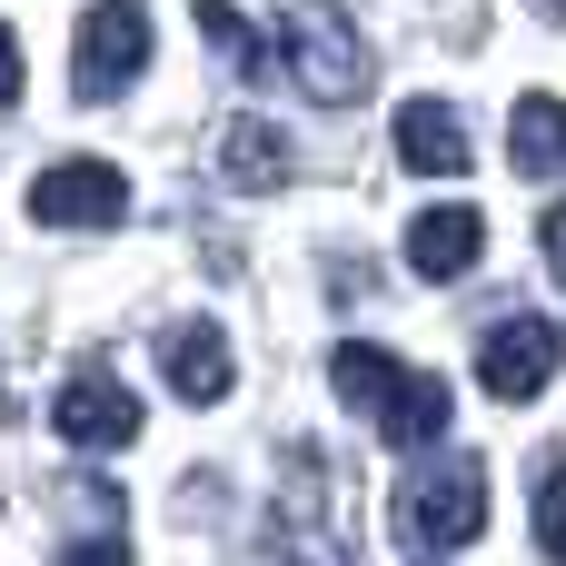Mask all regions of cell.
Listing matches in <instances>:
<instances>
[{
  "label": "cell",
  "instance_id": "1",
  "mask_svg": "<svg viewBox=\"0 0 566 566\" xmlns=\"http://www.w3.org/2000/svg\"><path fill=\"white\" fill-rule=\"evenodd\" d=\"M328 378H338V398H348L388 448H438L448 418H458V398H448L438 368H408V358H388V348H368V338H348V348L328 358Z\"/></svg>",
  "mask_w": 566,
  "mask_h": 566
},
{
  "label": "cell",
  "instance_id": "2",
  "mask_svg": "<svg viewBox=\"0 0 566 566\" xmlns=\"http://www.w3.org/2000/svg\"><path fill=\"white\" fill-rule=\"evenodd\" d=\"M269 547H279V566H358L348 468H338L328 448H289L279 497H269Z\"/></svg>",
  "mask_w": 566,
  "mask_h": 566
},
{
  "label": "cell",
  "instance_id": "3",
  "mask_svg": "<svg viewBox=\"0 0 566 566\" xmlns=\"http://www.w3.org/2000/svg\"><path fill=\"white\" fill-rule=\"evenodd\" d=\"M398 537L418 547V557H448V547H468L478 527H488V468L478 458H428V468H408V488H398Z\"/></svg>",
  "mask_w": 566,
  "mask_h": 566
},
{
  "label": "cell",
  "instance_id": "4",
  "mask_svg": "<svg viewBox=\"0 0 566 566\" xmlns=\"http://www.w3.org/2000/svg\"><path fill=\"white\" fill-rule=\"evenodd\" d=\"M289 80H298L318 109H358V99H368V40L338 20V0L289 10Z\"/></svg>",
  "mask_w": 566,
  "mask_h": 566
},
{
  "label": "cell",
  "instance_id": "5",
  "mask_svg": "<svg viewBox=\"0 0 566 566\" xmlns=\"http://www.w3.org/2000/svg\"><path fill=\"white\" fill-rule=\"evenodd\" d=\"M139 70H149V10H139V0H90L80 30H70V90L99 109V99H119Z\"/></svg>",
  "mask_w": 566,
  "mask_h": 566
},
{
  "label": "cell",
  "instance_id": "6",
  "mask_svg": "<svg viewBox=\"0 0 566 566\" xmlns=\"http://www.w3.org/2000/svg\"><path fill=\"white\" fill-rule=\"evenodd\" d=\"M30 219L40 229H119L129 219V179L109 159H50L30 179Z\"/></svg>",
  "mask_w": 566,
  "mask_h": 566
},
{
  "label": "cell",
  "instance_id": "7",
  "mask_svg": "<svg viewBox=\"0 0 566 566\" xmlns=\"http://www.w3.org/2000/svg\"><path fill=\"white\" fill-rule=\"evenodd\" d=\"M557 368H566L557 318H497V328H488V348H478V388H488V398H507V408H517V398H537Z\"/></svg>",
  "mask_w": 566,
  "mask_h": 566
},
{
  "label": "cell",
  "instance_id": "8",
  "mask_svg": "<svg viewBox=\"0 0 566 566\" xmlns=\"http://www.w3.org/2000/svg\"><path fill=\"white\" fill-rule=\"evenodd\" d=\"M50 428H60L70 448H90V458H119V448L139 438V398H129L109 368H80V378L50 398Z\"/></svg>",
  "mask_w": 566,
  "mask_h": 566
},
{
  "label": "cell",
  "instance_id": "9",
  "mask_svg": "<svg viewBox=\"0 0 566 566\" xmlns=\"http://www.w3.org/2000/svg\"><path fill=\"white\" fill-rule=\"evenodd\" d=\"M478 249H488V219H478L468 199H448V209H418V219H408V269H418V279H438V289H448V279H468V269H478Z\"/></svg>",
  "mask_w": 566,
  "mask_h": 566
},
{
  "label": "cell",
  "instance_id": "10",
  "mask_svg": "<svg viewBox=\"0 0 566 566\" xmlns=\"http://www.w3.org/2000/svg\"><path fill=\"white\" fill-rule=\"evenodd\" d=\"M159 378H169L189 408H219L239 368H229V338H219L209 318H189V328H169V338H159Z\"/></svg>",
  "mask_w": 566,
  "mask_h": 566
},
{
  "label": "cell",
  "instance_id": "11",
  "mask_svg": "<svg viewBox=\"0 0 566 566\" xmlns=\"http://www.w3.org/2000/svg\"><path fill=\"white\" fill-rule=\"evenodd\" d=\"M507 169H517V179H557L566 169V99L557 90H527V99L507 109Z\"/></svg>",
  "mask_w": 566,
  "mask_h": 566
},
{
  "label": "cell",
  "instance_id": "12",
  "mask_svg": "<svg viewBox=\"0 0 566 566\" xmlns=\"http://www.w3.org/2000/svg\"><path fill=\"white\" fill-rule=\"evenodd\" d=\"M398 159H408L418 179H458V169H468L458 109H448V99H408V109H398Z\"/></svg>",
  "mask_w": 566,
  "mask_h": 566
},
{
  "label": "cell",
  "instance_id": "13",
  "mask_svg": "<svg viewBox=\"0 0 566 566\" xmlns=\"http://www.w3.org/2000/svg\"><path fill=\"white\" fill-rule=\"evenodd\" d=\"M219 169H229V189H279L298 159H289V139H279L269 119H229V139H219Z\"/></svg>",
  "mask_w": 566,
  "mask_h": 566
},
{
  "label": "cell",
  "instance_id": "14",
  "mask_svg": "<svg viewBox=\"0 0 566 566\" xmlns=\"http://www.w3.org/2000/svg\"><path fill=\"white\" fill-rule=\"evenodd\" d=\"M199 30H209V50H219L239 80H269V40H259V30H249L229 0H199Z\"/></svg>",
  "mask_w": 566,
  "mask_h": 566
},
{
  "label": "cell",
  "instance_id": "15",
  "mask_svg": "<svg viewBox=\"0 0 566 566\" xmlns=\"http://www.w3.org/2000/svg\"><path fill=\"white\" fill-rule=\"evenodd\" d=\"M537 547H547V566H566V458L537 468Z\"/></svg>",
  "mask_w": 566,
  "mask_h": 566
},
{
  "label": "cell",
  "instance_id": "16",
  "mask_svg": "<svg viewBox=\"0 0 566 566\" xmlns=\"http://www.w3.org/2000/svg\"><path fill=\"white\" fill-rule=\"evenodd\" d=\"M60 566H129V547H119V527H99V537H80V547H60Z\"/></svg>",
  "mask_w": 566,
  "mask_h": 566
},
{
  "label": "cell",
  "instance_id": "17",
  "mask_svg": "<svg viewBox=\"0 0 566 566\" xmlns=\"http://www.w3.org/2000/svg\"><path fill=\"white\" fill-rule=\"evenodd\" d=\"M10 99H20V30L0 20V109H10Z\"/></svg>",
  "mask_w": 566,
  "mask_h": 566
},
{
  "label": "cell",
  "instance_id": "18",
  "mask_svg": "<svg viewBox=\"0 0 566 566\" xmlns=\"http://www.w3.org/2000/svg\"><path fill=\"white\" fill-rule=\"evenodd\" d=\"M537 239H547V269H557V289H566V209H547V229H537Z\"/></svg>",
  "mask_w": 566,
  "mask_h": 566
}]
</instances>
